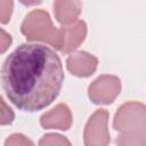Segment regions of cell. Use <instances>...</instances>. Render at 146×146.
<instances>
[{
	"label": "cell",
	"instance_id": "6da1fadb",
	"mask_svg": "<svg viewBox=\"0 0 146 146\" xmlns=\"http://www.w3.org/2000/svg\"><path fill=\"white\" fill-rule=\"evenodd\" d=\"M0 79L7 97L16 107L35 112L58 96L64 71L52 49L40 43H23L3 62Z\"/></svg>",
	"mask_w": 146,
	"mask_h": 146
},
{
	"label": "cell",
	"instance_id": "7a4b0ae2",
	"mask_svg": "<svg viewBox=\"0 0 146 146\" xmlns=\"http://www.w3.org/2000/svg\"><path fill=\"white\" fill-rule=\"evenodd\" d=\"M114 129L120 132L116 139L119 145H145L146 122L145 106L141 103L130 102L122 105L114 117Z\"/></svg>",
	"mask_w": 146,
	"mask_h": 146
},
{
	"label": "cell",
	"instance_id": "3957f363",
	"mask_svg": "<svg viewBox=\"0 0 146 146\" xmlns=\"http://www.w3.org/2000/svg\"><path fill=\"white\" fill-rule=\"evenodd\" d=\"M22 33L30 41H43L60 50L63 42V27L56 29L50 16L42 9H36L27 14L21 26Z\"/></svg>",
	"mask_w": 146,
	"mask_h": 146
},
{
	"label": "cell",
	"instance_id": "277c9868",
	"mask_svg": "<svg viewBox=\"0 0 146 146\" xmlns=\"http://www.w3.org/2000/svg\"><path fill=\"white\" fill-rule=\"evenodd\" d=\"M121 82L114 75H102L96 79L88 89L89 98L95 104H110L120 94Z\"/></svg>",
	"mask_w": 146,
	"mask_h": 146
},
{
	"label": "cell",
	"instance_id": "5b68a950",
	"mask_svg": "<svg viewBox=\"0 0 146 146\" xmlns=\"http://www.w3.org/2000/svg\"><path fill=\"white\" fill-rule=\"evenodd\" d=\"M108 112L106 110H97L89 119L84 129V144L107 145L110 143V133L107 130Z\"/></svg>",
	"mask_w": 146,
	"mask_h": 146
},
{
	"label": "cell",
	"instance_id": "8992f818",
	"mask_svg": "<svg viewBox=\"0 0 146 146\" xmlns=\"http://www.w3.org/2000/svg\"><path fill=\"white\" fill-rule=\"evenodd\" d=\"M66 64H67V70L72 74L76 76L86 78V76H90L96 71L98 59L86 51H78L68 56Z\"/></svg>",
	"mask_w": 146,
	"mask_h": 146
},
{
	"label": "cell",
	"instance_id": "52a82bcc",
	"mask_svg": "<svg viewBox=\"0 0 146 146\" xmlns=\"http://www.w3.org/2000/svg\"><path fill=\"white\" fill-rule=\"evenodd\" d=\"M40 123L44 129H60L67 130L72 124V114L65 104H58L51 111L44 113Z\"/></svg>",
	"mask_w": 146,
	"mask_h": 146
},
{
	"label": "cell",
	"instance_id": "ba28073f",
	"mask_svg": "<svg viewBox=\"0 0 146 146\" xmlns=\"http://www.w3.org/2000/svg\"><path fill=\"white\" fill-rule=\"evenodd\" d=\"M63 27V42L60 47V52L68 54L76 49L80 43L84 40L87 34V25L83 21H75L70 25H64Z\"/></svg>",
	"mask_w": 146,
	"mask_h": 146
},
{
	"label": "cell",
	"instance_id": "9c48e42d",
	"mask_svg": "<svg viewBox=\"0 0 146 146\" xmlns=\"http://www.w3.org/2000/svg\"><path fill=\"white\" fill-rule=\"evenodd\" d=\"M82 9L80 0H55L54 11L56 19L64 26L74 23Z\"/></svg>",
	"mask_w": 146,
	"mask_h": 146
},
{
	"label": "cell",
	"instance_id": "30bf717a",
	"mask_svg": "<svg viewBox=\"0 0 146 146\" xmlns=\"http://www.w3.org/2000/svg\"><path fill=\"white\" fill-rule=\"evenodd\" d=\"M14 119H15L14 111L6 104V102L0 96V124L1 125L10 124L14 121Z\"/></svg>",
	"mask_w": 146,
	"mask_h": 146
},
{
	"label": "cell",
	"instance_id": "8fae6325",
	"mask_svg": "<svg viewBox=\"0 0 146 146\" xmlns=\"http://www.w3.org/2000/svg\"><path fill=\"white\" fill-rule=\"evenodd\" d=\"M13 7V0H0V23L7 24L10 21Z\"/></svg>",
	"mask_w": 146,
	"mask_h": 146
},
{
	"label": "cell",
	"instance_id": "7c38bea8",
	"mask_svg": "<svg viewBox=\"0 0 146 146\" xmlns=\"http://www.w3.org/2000/svg\"><path fill=\"white\" fill-rule=\"evenodd\" d=\"M70 145L71 143L64 138L60 135L56 133H48L42 137V139L39 141V145Z\"/></svg>",
	"mask_w": 146,
	"mask_h": 146
},
{
	"label": "cell",
	"instance_id": "4fadbf2b",
	"mask_svg": "<svg viewBox=\"0 0 146 146\" xmlns=\"http://www.w3.org/2000/svg\"><path fill=\"white\" fill-rule=\"evenodd\" d=\"M6 145H33V143L31 140H29L27 138H25V136L21 135V133H15L13 136H10L6 141Z\"/></svg>",
	"mask_w": 146,
	"mask_h": 146
},
{
	"label": "cell",
	"instance_id": "5bb4252c",
	"mask_svg": "<svg viewBox=\"0 0 146 146\" xmlns=\"http://www.w3.org/2000/svg\"><path fill=\"white\" fill-rule=\"evenodd\" d=\"M11 43V36L6 31L0 29V54L5 52Z\"/></svg>",
	"mask_w": 146,
	"mask_h": 146
},
{
	"label": "cell",
	"instance_id": "9a60e30c",
	"mask_svg": "<svg viewBox=\"0 0 146 146\" xmlns=\"http://www.w3.org/2000/svg\"><path fill=\"white\" fill-rule=\"evenodd\" d=\"M19 1L25 6H33V5H38L41 2V0H19Z\"/></svg>",
	"mask_w": 146,
	"mask_h": 146
}]
</instances>
